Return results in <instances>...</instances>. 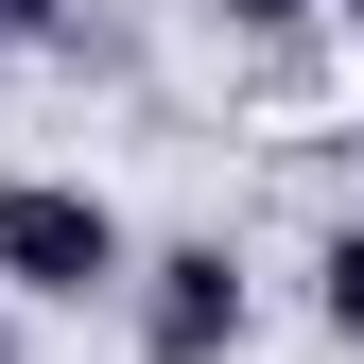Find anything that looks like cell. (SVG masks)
<instances>
[{"instance_id": "cell-2", "label": "cell", "mask_w": 364, "mask_h": 364, "mask_svg": "<svg viewBox=\"0 0 364 364\" xmlns=\"http://www.w3.org/2000/svg\"><path fill=\"white\" fill-rule=\"evenodd\" d=\"M122 295H139V364H225V347H243V260H225V243H173Z\"/></svg>"}, {"instance_id": "cell-1", "label": "cell", "mask_w": 364, "mask_h": 364, "mask_svg": "<svg viewBox=\"0 0 364 364\" xmlns=\"http://www.w3.org/2000/svg\"><path fill=\"white\" fill-rule=\"evenodd\" d=\"M122 278H139V243H122V208L87 191V173H0V295L105 312Z\"/></svg>"}, {"instance_id": "cell-3", "label": "cell", "mask_w": 364, "mask_h": 364, "mask_svg": "<svg viewBox=\"0 0 364 364\" xmlns=\"http://www.w3.org/2000/svg\"><path fill=\"white\" fill-rule=\"evenodd\" d=\"M312 312H330V347H364V225H330V260H312Z\"/></svg>"}, {"instance_id": "cell-4", "label": "cell", "mask_w": 364, "mask_h": 364, "mask_svg": "<svg viewBox=\"0 0 364 364\" xmlns=\"http://www.w3.org/2000/svg\"><path fill=\"white\" fill-rule=\"evenodd\" d=\"M225 18H243V35H295V18H312V0H225Z\"/></svg>"}]
</instances>
